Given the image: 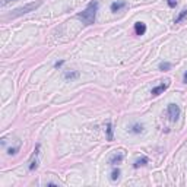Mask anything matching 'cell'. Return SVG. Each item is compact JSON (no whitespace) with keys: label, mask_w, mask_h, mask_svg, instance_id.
<instances>
[{"label":"cell","mask_w":187,"mask_h":187,"mask_svg":"<svg viewBox=\"0 0 187 187\" xmlns=\"http://www.w3.org/2000/svg\"><path fill=\"white\" fill-rule=\"evenodd\" d=\"M98 8H99L98 0H92L81 13H77L76 18L81 19L82 24H85V25H94V24H95V18H97Z\"/></svg>","instance_id":"obj_1"},{"label":"cell","mask_w":187,"mask_h":187,"mask_svg":"<svg viewBox=\"0 0 187 187\" xmlns=\"http://www.w3.org/2000/svg\"><path fill=\"white\" fill-rule=\"evenodd\" d=\"M41 3H43V2H32V3H28V4H25V6H22V8L15 9L12 13V16H22V15H25V13L32 12V10H35L38 6H41Z\"/></svg>","instance_id":"obj_2"},{"label":"cell","mask_w":187,"mask_h":187,"mask_svg":"<svg viewBox=\"0 0 187 187\" xmlns=\"http://www.w3.org/2000/svg\"><path fill=\"white\" fill-rule=\"evenodd\" d=\"M167 114L171 121H177L180 117V107L177 104H168L167 107Z\"/></svg>","instance_id":"obj_3"},{"label":"cell","mask_w":187,"mask_h":187,"mask_svg":"<svg viewBox=\"0 0 187 187\" xmlns=\"http://www.w3.org/2000/svg\"><path fill=\"white\" fill-rule=\"evenodd\" d=\"M123 158H124V153L123 152H115V153H113L110 157V159H108V164L110 165H119V164H121L123 162Z\"/></svg>","instance_id":"obj_4"},{"label":"cell","mask_w":187,"mask_h":187,"mask_svg":"<svg viewBox=\"0 0 187 187\" xmlns=\"http://www.w3.org/2000/svg\"><path fill=\"white\" fill-rule=\"evenodd\" d=\"M126 6H127V2H126V0H117V2H113V3H111L110 9L113 13H117V12H120L121 9L126 8Z\"/></svg>","instance_id":"obj_5"},{"label":"cell","mask_w":187,"mask_h":187,"mask_svg":"<svg viewBox=\"0 0 187 187\" xmlns=\"http://www.w3.org/2000/svg\"><path fill=\"white\" fill-rule=\"evenodd\" d=\"M168 86H170V81H165V83H161V85H158V86H155V88H152L151 94H152L153 97H158V95L164 92Z\"/></svg>","instance_id":"obj_6"},{"label":"cell","mask_w":187,"mask_h":187,"mask_svg":"<svg viewBox=\"0 0 187 187\" xmlns=\"http://www.w3.org/2000/svg\"><path fill=\"white\" fill-rule=\"evenodd\" d=\"M38 153H40V145L37 146V149L34 151V155H32V159H31V164H29V171H34L37 170V167H38V159H37V157H38Z\"/></svg>","instance_id":"obj_7"},{"label":"cell","mask_w":187,"mask_h":187,"mask_svg":"<svg viewBox=\"0 0 187 187\" xmlns=\"http://www.w3.org/2000/svg\"><path fill=\"white\" fill-rule=\"evenodd\" d=\"M129 132L133 133V135H139V133L145 132V129H143V126H142L140 123H133L132 126L129 127Z\"/></svg>","instance_id":"obj_8"},{"label":"cell","mask_w":187,"mask_h":187,"mask_svg":"<svg viewBox=\"0 0 187 187\" xmlns=\"http://www.w3.org/2000/svg\"><path fill=\"white\" fill-rule=\"evenodd\" d=\"M77 77H79V72H76V70H67V72H64V79L67 82H72L75 79H77Z\"/></svg>","instance_id":"obj_9"},{"label":"cell","mask_w":187,"mask_h":187,"mask_svg":"<svg viewBox=\"0 0 187 187\" xmlns=\"http://www.w3.org/2000/svg\"><path fill=\"white\" fill-rule=\"evenodd\" d=\"M135 32H136V35H145V32H146V25H145L143 22H136V24H135Z\"/></svg>","instance_id":"obj_10"},{"label":"cell","mask_w":187,"mask_h":187,"mask_svg":"<svg viewBox=\"0 0 187 187\" xmlns=\"http://www.w3.org/2000/svg\"><path fill=\"white\" fill-rule=\"evenodd\" d=\"M149 162V159L146 157H142L140 159H137V161H135V164H133V168H139V167H143L146 165Z\"/></svg>","instance_id":"obj_11"},{"label":"cell","mask_w":187,"mask_h":187,"mask_svg":"<svg viewBox=\"0 0 187 187\" xmlns=\"http://www.w3.org/2000/svg\"><path fill=\"white\" fill-rule=\"evenodd\" d=\"M105 132H107V140L111 142V140H113V124H111L110 121L105 124Z\"/></svg>","instance_id":"obj_12"},{"label":"cell","mask_w":187,"mask_h":187,"mask_svg":"<svg viewBox=\"0 0 187 187\" xmlns=\"http://www.w3.org/2000/svg\"><path fill=\"white\" fill-rule=\"evenodd\" d=\"M187 16V9H183V10H181V12H180V15L177 18H175V21H174V24H180V22L183 21L184 18Z\"/></svg>","instance_id":"obj_13"},{"label":"cell","mask_w":187,"mask_h":187,"mask_svg":"<svg viewBox=\"0 0 187 187\" xmlns=\"http://www.w3.org/2000/svg\"><path fill=\"white\" fill-rule=\"evenodd\" d=\"M171 69V63H168V61H162L161 64H159V70H162V72H167V70H170Z\"/></svg>","instance_id":"obj_14"},{"label":"cell","mask_w":187,"mask_h":187,"mask_svg":"<svg viewBox=\"0 0 187 187\" xmlns=\"http://www.w3.org/2000/svg\"><path fill=\"white\" fill-rule=\"evenodd\" d=\"M119 177H120V170L119 168H114V170L111 171V180L115 181V180H119Z\"/></svg>","instance_id":"obj_15"},{"label":"cell","mask_w":187,"mask_h":187,"mask_svg":"<svg viewBox=\"0 0 187 187\" xmlns=\"http://www.w3.org/2000/svg\"><path fill=\"white\" fill-rule=\"evenodd\" d=\"M19 149H21V145H18V146H15V148H9L8 149V155H16Z\"/></svg>","instance_id":"obj_16"},{"label":"cell","mask_w":187,"mask_h":187,"mask_svg":"<svg viewBox=\"0 0 187 187\" xmlns=\"http://www.w3.org/2000/svg\"><path fill=\"white\" fill-rule=\"evenodd\" d=\"M167 3H168L170 8H175L177 6V0H167Z\"/></svg>","instance_id":"obj_17"},{"label":"cell","mask_w":187,"mask_h":187,"mask_svg":"<svg viewBox=\"0 0 187 187\" xmlns=\"http://www.w3.org/2000/svg\"><path fill=\"white\" fill-rule=\"evenodd\" d=\"M63 63H64V60H60V61H56V63H54V67H56V69L61 67V66H63Z\"/></svg>","instance_id":"obj_18"},{"label":"cell","mask_w":187,"mask_h":187,"mask_svg":"<svg viewBox=\"0 0 187 187\" xmlns=\"http://www.w3.org/2000/svg\"><path fill=\"white\" fill-rule=\"evenodd\" d=\"M183 82H184V83H187V72H186V73H184V77H183Z\"/></svg>","instance_id":"obj_19"},{"label":"cell","mask_w":187,"mask_h":187,"mask_svg":"<svg viewBox=\"0 0 187 187\" xmlns=\"http://www.w3.org/2000/svg\"><path fill=\"white\" fill-rule=\"evenodd\" d=\"M10 2H15V0H4L3 3H4V4H8V3H10Z\"/></svg>","instance_id":"obj_20"}]
</instances>
